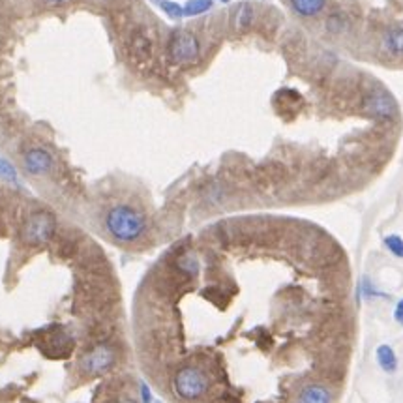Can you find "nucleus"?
<instances>
[{
  "instance_id": "19",
  "label": "nucleus",
  "mask_w": 403,
  "mask_h": 403,
  "mask_svg": "<svg viewBox=\"0 0 403 403\" xmlns=\"http://www.w3.org/2000/svg\"><path fill=\"white\" fill-rule=\"evenodd\" d=\"M394 317L398 321L399 325L403 326V300H399L398 306H396V311H394Z\"/></svg>"
},
{
  "instance_id": "16",
  "label": "nucleus",
  "mask_w": 403,
  "mask_h": 403,
  "mask_svg": "<svg viewBox=\"0 0 403 403\" xmlns=\"http://www.w3.org/2000/svg\"><path fill=\"white\" fill-rule=\"evenodd\" d=\"M161 10L166 11L171 19H181V17L184 16V8L176 4V2H169V0H163V2H161Z\"/></svg>"
},
{
  "instance_id": "1",
  "label": "nucleus",
  "mask_w": 403,
  "mask_h": 403,
  "mask_svg": "<svg viewBox=\"0 0 403 403\" xmlns=\"http://www.w3.org/2000/svg\"><path fill=\"white\" fill-rule=\"evenodd\" d=\"M105 229L117 242L131 244L145 237L149 220L137 208L129 205H117L105 216Z\"/></svg>"
},
{
  "instance_id": "7",
  "label": "nucleus",
  "mask_w": 403,
  "mask_h": 403,
  "mask_svg": "<svg viewBox=\"0 0 403 403\" xmlns=\"http://www.w3.org/2000/svg\"><path fill=\"white\" fill-rule=\"evenodd\" d=\"M366 111H370L375 117H381V119H392V117H396L398 107H396V102L390 98V94L375 92L367 96Z\"/></svg>"
},
{
  "instance_id": "18",
  "label": "nucleus",
  "mask_w": 403,
  "mask_h": 403,
  "mask_svg": "<svg viewBox=\"0 0 403 403\" xmlns=\"http://www.w3.org/2000/svg\"><path fill=\"white\" fill-rule=\"evenodd\" d=\"M178 267H181L184 272H190V274H195L197 272V261L195 257L191 255H184V257L178 259Z\"/></svg>"
},
{
  "instance_id": "12",
  "label": "nucleus",
  "mask_w": 403,
  "mask_h": 403,
  "mask_svg": "<svg viewBox=\"0 0 403 403\" xmlns=\"http://www.w3.org/2000/svg\"><path fill=\"white\" fill-rule=\"evenodd\" d=\"M377 362L379 366L385 370L387 373H394L398 370V358H396V353L390 345H381L377 349Z\"/></svg>"
},
{
  "instance_id": "6",
  "label": "nucleus",
  "mask_w": 403,
  "mask_h": 403,
  "mask_svg": "<svg viewBox=\"0 0 403 403\" xmlns=\"http://www.w3.org/2000/svg\"><path fill=\"white\" fill-rule=\"evenodd\" d=\"M53 166H55L53 156L43 149L26 150L25 156H23V167H25L26 173L34 176L47 175L53 169Z\"/></svg>"
},
{
  "instance_id": "9",
  "label": "nucleus",
  "mask_w": 403,
  "mask_h": 403,
  "mask_svg": "<svg viewBox=\"0 0 403 403\" xmlns=\"http://www.w3.org/2000/svg\"><path fill=\"white\" fill-rule=\"evenodd\" d=\"M131 55L139 64L146 63L152 57V42L146 34H135L131 40Z\"/></svg>"
},
{
  "instance_id": "15",
  "label": "nucleus",
  "mask_w": 403,
  "mask_h": 403,
  "mask_svg": "<svg viewBox=\"0 0 403 403\" xmlns=\"http://www.w3.org/2000/svg\"><path fill=\"white\" fill-rule=\"evenodd\" d=\"M385 246L388 248L390 254H394L396 257L403 259V238L398 235H390V237L385 238Z\"/></svg>"
},
{
  "instance_id": "11",
  "label": "nucleus",
  "mask_w": 403,
  "mask_h": 403,
  "mask_svg": "<svg viewBox=\"0 0 403 403\" xmlns=\"http://www.w3.org/2000/svg\"><path fill=\"white\" fill-rule=\"evenodd\" d=\"M255 17V11L252 8V4H238V8L233 14V23L237 31H246L252 26Z\"/></svg>"
},
{
  "instance_id": "8",
  "label": "nucleus",
  "mask_w": 403,
  "mask_h": 403,
  "mask_svg": "<svg viewBox=\"0 0 403 403\" xmlns=\"http://www.w3.org/2000/svg\"><path fill=\"white\" fill-rule=\"evenodd\" d=\"M291 8L302 17H316L325 10L326 0H289Z\"/></svg>"
},
{
  "instance_id": "17",
  "label": "nucleus",
  "mask_w": 403,
  "mask_h": 403,
  "mask_svg": "<svg viewBox=\"0 0 403 403\" xmlns=\"http://www.w3.org/2000/svg\"><path fill=\"white\" fill-rule=\"evenodd\" d=\"M0 176L8 182L17 181V171L14 169V166H11L8 160H4V158H0Z\"/></svg>"
},
{
  "instance_id": "4",
  "label": "nucleus",
  "mask_w": 403,
  "mask_h": 403,
  "mask_svg": "<svg viewBox=\"0 0 403 403\" xmlns=\"http://www.w3.org/2000/svg\"><path fill=\"white\" fill-rule=\"evenodd\" d=\"M55 217L49 213H36L32 214L23 225V240L31 246H42V244L49 242L55 235Z\"/></svg>"
},
{
  "instance_id": "22",
  "label": "nucleus",
  "mask_w": 403,
  "mask_h": 403,
  "mask_svg": "<svg viewBox=\"0 0 403 403\" xmlns=\"http://www.w3.org/2000/svg\"><path fill=\"white\" fill-rule=\"evenodd\" d=\"M117 403H137L135 399H131V398H122L120 402H117Z\"/></svg>"
},
{
  "instance_id": "2",
  "label": "nucleus",
  "mask_w": 403,
  "mask_h": 403,
  "mask_svg": "<svg viewBox=\"0 0 403 403\" xmlns=\"http://www.w3.org/2000/svg\"><path fill=\"white\" fill-rule=\"evenodd\" d=\"M167 51H169L171 63L176 64V66H186V64L195 63L199 53H201V45H199V40L193 32L176 31L171 36Z\"/></svg>"
},
{
  "instance_id": "14",
  "label": "nucleus",
  "mask_w": 403,
  "mask_h": 403,
  "mask_svg": "<svg viewBox=\"0 0 403 403\" xmlns=\"http://www.w3.org/2000/svg\"><path fill=\"white\" fill-rule=\"evenodd\" d=\"M210 8H213V0H188L186 6H184V16H201Z\"/></svg>"
},
{
  "instance_id": "5",
  "label": "nucleus",
  "mask_w": 403,
  "mask_h": 403,
  "mask_svg": "<svg viewBox=\"0 0 403 403\" xmlns=\"http://www.w3.org/2000/svg\"><path fill=\"white\" fill-rule=\"evenodd\" d=\"M114 362H117V353H114L113 347L102 343V345L94 347L92 351L85 355L81 367L90 375H102L114 366Z\"/></svg>"
},
{
  "instance_id": "23",
  "label": "nucleus",
  "mask_w": 403,
  "mask_h": 403,
  "mask_svg": "<svg viewBox=\"0 0 403 403\" xmlns=\"http://www.w3.org/2000/svg\"><path fill=\"white\" fill-rule=\"evenodd\" d=\"M222 2H229V0H222Z\"/></svg>"
},
{
  "instance_id": "24",
  "label": "nucleus",
  "mask_w": 403,
  "mask_h": 403,
  "mask_svg": "<svg viewBox=\"0 0 403 403\" xmlns=\"http://www.w3.org/2000/svg\"><path fill=\"white\" fill-rule=\"evenodd\" d=\"M154 2H160V0H154Z\"/></svg>"
},
{
  "instance_id": "21",
  "label": "nucleus",
  "mask_w": 403,
  "mask_h": 403,
  "mask_svg": "<svg viewBox=\"0 0 403 403\" xmlns=\"http://www.w3.org/2000/svg\"><path fill=\"white\" fill-rule=\"evenodd\" d=\"M47 4H53V6H58V4H64L68 0H45Z\"/></svg>"
},
{
  "instance_id": "10",
  "label": "nucleus",
  "mask_w": 403,
  "mask_h": 403,
  "mask_svg": "<svg viewBox=\"0 0 403 403\" xmlns=\"http://www.w3.org/2000/svg\"><path fill=\"white\" fill-rule=\"evenodd\" d=\"M299 403H331V392L321 385H310L299 394Z\"/></svg>"
},
{
  "instance_id": "13",
  "label": "nucleus",
  "mask_w": 403,
  "mask_h": 403,
  "mask_svg": "<svg viewBox=\"0 0 403 403\" xmlns=\"http://www.w3.org/2000/svg\"><path fill=\"white\" fill-rule=\"evenodd\" d=\"M385 47L392 55H403V26L399 28H392L387 32L385 36Z\"/></svg>"
},
{
  "instance_id": "20",
  "label": "nucleus",
  "mask_w": 403,
  "mask_h": 403,
  "mask_svg": "<svg viewBox=\"0 0 403 403\" xmlns=\"http://www.w3.org/2000/svg\"><path fill=\"white\" fill-rule=\"evenodd\" d=\"M150 388L146 387V385H143L141 387V403H150Z\"/></svg>"
},
{
  "instance_id": "3",
  "label": "nucleus",
  "mask_w": 403,
  "mask_h": 403,
  "mask_svg": "<svg viewBox=\"0 0 403 403\" xmlns=\"http://www.w3.org/2000/svg\"><path fill=\"white\" fill-rule=\"evenodd\" d=\"M175 392L182 399H199L208 390L207 375L197 367H182L175 375Z\"/></svg>"
}]
</instances>
